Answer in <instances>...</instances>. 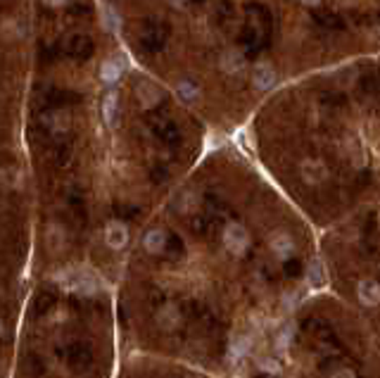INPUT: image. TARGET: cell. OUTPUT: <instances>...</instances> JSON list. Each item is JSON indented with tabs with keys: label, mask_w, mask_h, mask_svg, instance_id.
<instances>
[{
	"label": "cell",
	"mask_w": 380,
	"mask_h": 378,
	"mask_svg": "<svg viewBox=\"0 0 380 378\" xmlns=\"http://www.w3.org/2000/svg\"><path fill=\"white\" fill-rule=\"evenodd\" d=\"M259 369L264 371V374H281L283 364L276 360V357H264V360H259Z\"/></svg>",
	"instance_id": "9c48e42d"
},
{
	"label": "cell",
	"mask_w": 380,
	"mask_h": 378,
	"mask_svg": "<svg viewBox=\"0 0 380 378\" xmlns=\"http://www.w3.org/2000/svg\"><path fill=\"white\" fill-rule=\"evenodd\" d=\"M304 217L340 224L380 197V50L285 84L240 134Z\"/></svg>",
	"instance_id": "3957f363"
},
{
	"label": "cell",
	"mask_w": 380,
	"mask_h": 378,
	"mask_svg": "<svg viewBox=\"0 0 380 378\" xmlns=\"http://www.w3.org/2000/svg\"><path fill=\"white\" fill-rule=\"evenodd\" d=\"M295 336H297V323L295 321L281 323L276 331V338H273V343H276V353H288L290 345L295 343Z\"/></svg>",
	"instance_id": "52a82bcc"
},
{
	"label": "cell",
	"mask_w": 380,
	"mask_h": 378,
	"mask_svg": "<svg viewBox=\"0 0 380 378\" xmlns=\"http://www.w3.org/2000/svg\"><path fill=\"white\" fill-rule=\"evenodd\" d=\"M229 353L233 360H240L250 353V338H233V343L229 345Z\"/></svg>",
	"instance_id": "ba28073f"
},
{
	"label": "cell",
	"mask_w": 380,
	"mask_h": 378,
	"mask_svg": "<svg viewBox=\"0 0 380 378\" xmlns=\"http://www.w3.org/2000/svg\"><path fill=\"white\" fill-rule=\"evenodd\" d=\"M0 141L3 148L22 143L24 105L33 64L31 0H3V50H0Z\"/></svg>",
	"instance_id": "277c9868"
},
{
	"label": "cell",
	"mask_w": 380,
	"mask_h": 378,
	"mask_svg": "<svg viewBox=\"0 0 380 378\" xmlns=\"http://www.w3.org/2000/svg\"><path fill=\"white\" fill-rule=\"evenodd\" d=\"M131 55L214 138L285 84L380 50V0H100Z\"/></svg>",
	"instance_id": "7a4b0ae2"
},
{
	"label": "cell",
	"mask_w": 380,
	"mask_h": 378,
	"mask_svg": "<svg viewBox=\"0 0 380 378\" xmlns=\"http://www.w3.org/2000/svg\"><path fill=\"white\" fill-rule=\"evenodd\" d=\"M330 378H357V374H355V369H350V367H340L333 371Z\"/></svg>",
	"instance_id": "30bf717a"
},
{
	"label": "cell",
	"mask_w": 380,
	"mask_h": 378,
	"mask_svg": "<svg viewBox=\"0 0 380 378\" xmlns=\"http://www.w3.org/2000/svg\"><path fill=\"white\" fill-rule=\"evenodd\" d=\"M352 290H355L357 302L366 309L380 307V281L373 276H357L352 281Z\"/></svg>",
	"instance_id": "5b68a950"
},
{
	"label": "cell",
	"mask_w": 380,
	"mask_h": 378,
	"mask_svg": "<svg viewBox=\"0 0 380 378\" xmlns=\"http://www.w3.org/2000/svg\"><path fill=\"white\" fill-rule=\"evenodd\" d=\"M31 10L22 143L55 274L81 248L124 255L214 134L131 55L100 0H31Z\"/></svg>",
	"instance_id": "6da1fadb"
},
{
	"label": "cell",
	"mask_w": 380,
	"mask_h": 378,
	"mask_svg": "<svg viewBox=\"0 0 380 378\" xmlns=\"http://www.w3.org/2000/svg\"><path fill=\"white\" fill-rule=\"evenodd\" d=\"M155 323L164 333H171V331L181 328L183 307L176 300H164L162 304H157V309H155Z\"/></svg>",
	"instance_id": "8992f818"
}]
</instances>
